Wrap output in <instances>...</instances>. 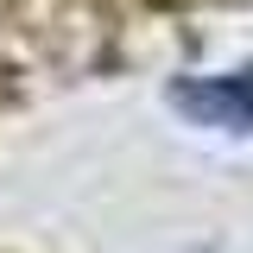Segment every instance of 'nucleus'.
I'll return each instance as SVG.
<instances>
[{
  "mask_svg": "<svg viewBox=\"0 0 253 253\" xmlns=\"http://www.w3.org/2000/svg\"><path fill=\"white\" fill-rule=\"evenodd\" d=\"M171 108L221 133H253V63L247 70H221V76H184L171 89Z\"/></svg>",
  "mask_w": 253,
  "mask_h": 253,
  "instance_id": "nucleus-1",
  "label": "nucleus"
}]
</instances>
